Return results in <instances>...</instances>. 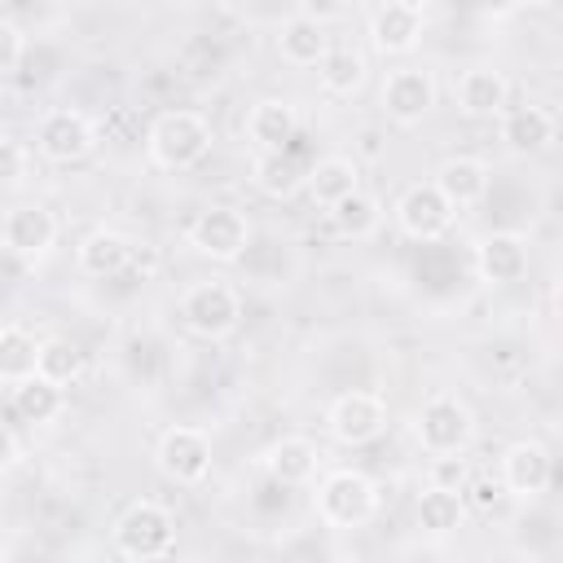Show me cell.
Here are the masks:
<instances>
[{
	"label": "cell",
	"instance_id": "17",
	"mask_svg": "<svg viewBox=\"0 0 563 563\" xmlns=\"http://www.w3.org/2000/svg\"><path fill=\"white\" fill-rule=\"evenodd\" d=\"M431 185L440 189V198H444L453 211H466V207H475V202L488 198L493 172H488V163L475 158V154H453V158H444V163L435 167Z\"/></svg>",
	"mask_w": 563,
	"mask_h": 563
},
{
	"label": "cell",
	"instance_id": "33",
	"mask_svg": "<svg viewBox=\"0 0 563 563\" xmlns=\"http://www.w3.org/2000/svg\"><path fill=\"white\" fill-rule=\"evenodd\" d=\"M22 53H26V35H22V26L9 22V18H0V75H13L18 62H22Z\"/></svg>",
	"mask_w": 563,
	"mask_h": 563
},
{
	"label": "cell",
	"instance_id": "26",
	"mask_svg": "<svg viewBox=\"0 0 563 563\" xmlns=\"http://www.w3.org/2000/svg\"><path fill=\"white\" fill-rule=\"evenodd\" d=\"M325 216H330V229L339 238H347V242H365V238H374L383 229V202L374 194H365V189H356L343 202L325 207Z\"/></svg>",
	"mask_w": 563,
	"mask_h": 563
},
{
	"label": "cell",
	"instance_id": "9",
	"mask_svg": "<svg viewBox=\"0 0 563 563\" xmlns=\"http://www.w3.org/2000/svg\"><path fill=\"white\" fill-rule=\"evenodd\" d=\"M154 466L172 484H202L211 475V435L189 422L167 427L154 444Z\"/></svg>",
	"mask_w": 563,
	"mask_h": 563
},
{
	"label": "cell",
	"instance_id": "21",
	"mask_svg": "<svg viewBox=\"0 0 563 563\" xmlns=\"http://www.w3.org/2000/svg\"><path fill=\"white\" fill-rule=\"evenodd\" d=\"M132 251H136V238H128L119 229H92L88 238H79L75 264L88 277H123L132 268Z\"/></svg>",
	"mask_w": 563,
	"mask_h": 563
},
{
	"label": "cell",
	"instance_id": "30",
	"mask_svg": "<svg viewBox=\"0 0 563 563\" xmlns=\"http://www.w3.org/2000/svg\"><path fill=\"white\" fill-rule=\"evenodd\" d=\"M35 374L53 387H70L79 374H84V352L70 343V339H40V361H35Z\"/></svg>",
	"mask_w": 563,
	"mask_h": 563
},
{
	"label": "cell",
	"instance_id": "4",
	"mask_svg": "<svg viewBox=\"0 0 563 563\" xmlns=\"http://www.w3.org/2000/svg\"><path fill=\"white\" fill-rule=\"evenodd\" d=\"M114 550L132 563H158L176 550V515L154 501V497H141L132 501L119 519H114Z\"/></svg>",
	"mask_w": 563,
	"mask_h": 563
},
{
	"label": "cell",
	"instance_id": "18",
	"mask_svg": "<svg viewBox=\"0 0 563 563\" xmlns=\"http://www.w3.org/2000/svg\"><path fill=\"white\" fill-rule=\"evenodd\" d=\"M260 466L268 471L277 488H299V484H312L321 466V449L308 435H282L260 453Z\"/></svg>",
	"mask_w": 563,
	"mask_h": 563
},
{
	"label": "cell",
	"instance_id": "28",
	"mask_svg": "<svg viewBox=\"0 0 563 563\" xmlns=\"http://www.w3.org/2000/svg\"><path fill=\"white\" fill-rule=\"evenodd\" d=\"M466 519V501L457 488H440V484H427L418 493V528L431 532V537H449L457 532Z\"/></svg>",
	"mask_w": 563,
	"mask_h": 563
},
{
	"label": "cell",
	"instance_id": "3",
	"mask_svg": "<svg viewBox=\"0 0 563 563\" xmlns=\"http://www.w3.org/2000/svg\"><path fill=\"white\" fill-rule=\"evenodd\" d=\"M312 510L325 528H361L378 515V484H374V475H365L356 466H339V471L321 475V484L312 493Z\"/></svg>",
	"mask_w": 563,
	"mask_h": 563
},
{
	"label": "cell",
	"instance_id": "13",
	"mask_svg": "<svg viewBox=\"0 0 563 563\" xmlns=\"http://www.w3.org/2000/svg\"><path fill=\"white\" fill-rule=\"evenodd\" d=\"M497 479H501L506 497L537 501L554 479V457L541 440H515L497 462Z\"/></svg>",
	"mask_w": 563,
	"mask_h": 563
},
{
	"label": "cell",
	"instance_id": "35",
	"mask_svg": "<svg viewBox=\"0 0 563 563\" xmlns=\"http://www.w3.org/2000/svg\"><path fill=\"white\" fill-rule=\"evenodd\" d=\"M18 457H22V444H18V435L0 422V475H9V471L18 466Z\"/></svg>",
	"mask_w": 563,
	"mask_h": 563
},
{
	"label": "cell",
	"instance_id": "19",
	"mask_svg": "<svg viewBox=\"0 0 563 563\" xmlns=\"http://www.w3.org/2000/svg\"><path fill=\"white\" fill-rule=\"evenodd\" d=\"M457 110L466 119H497L510 106V79L497 66H466L457 75Z\"/></svg>",
	"mask_w": 563,
	"mask_h": 563
},
{
	"label": "cell",
	"instance_id": "1",
	"mask_svg": "<svg viewBox=\"0 0 563 563\" xmlns=\"http://www.w3.org/2000/svg\"><path fill=\"white\" fill-rule=\"evenodd\" d=\"M475 409L457 396V391H431L418 409H413V440L427 457H462L475 444Z\"/></svg>",
	"mask_w": 563,
	"mask_h": 563
},
{
	"label": "cell",
	"instance_id": "22",
	"mask_svg": "<svg viewBox=\"0 0 563 563\" xmlns=\"http://www.w3.org/2000/svg\"><path fill=\"white\" fill-rule=\"evenodd\" d=\"M303 176H308V163L295 154V141L286 150H273V154H255L251 163V185L273 198V202H286L303 189Z\"/></svg>",
	"mask_w": 563,
	"mask_h": 563
},
{
	"label": "cell",
	"instance_id": "5",
	"mask_svg": "<svg viewBox=\"0 0 563 563\" xmlns=\"http://www.w3.org/2000/svg\"><path fill=\"white\" fill-rule=\"evenodd\" d=\"M176 312H180V325L194 339L216 343V339H229L238 330V321H242V295L229 282H216V277L211 282H194L180 295Z\"/></svg>",
	"mask_w": 563,
	"mask_h": 563
},
{
	"label": "cell",
	"instance_id": "15",
	"mask_svg": "<svg viewBox=\"0 0 563 563\" xmlns=\"http://www.w3.org/2000/svg\"><path fill=\"white\" fill-rule=\"evenodd\" d=\"M554 128H559V123H554V110H550V106H537V101H528V106H506V110L497 114V141H501V150L515 154V158H532V154L550 150Z\"/></svg>",
	"mask_w": 563,
	"mask_h": 563
},
{
	"label": "cell",
	"instance_id": "6",
	"mask_svg": "<svg viewBox=\"0 0 563 563\" xmlns=\"http://www.w3.org/2000/svg\"><path fill=\"white\" fill-rule=\"evenodd\" d=\"M440 101V84H435V70L427 66H396L383 75V88H378V106L383 114L396 123V128H418Z\"/></svg>",
	"mask_w": 563,
	"mask_h": 563
},
{
	"label": "cell",
	"instance_id": "24",
	"mask_svg": "<svg viewBox=\"0 0 563 563\" xmlns=\"http://www.w3.org/2000/svg\"><path fill=\"white\" fill-rule=\"evenodd\" d=\"M365 75H369V62L352 44H330L325 57L317 62V84L325 97H356L365 88Z\"/></svg>",
	"mask_w": 563,
	"mask_h": 563
},
{
	"label": "cell",
	"instance_id": "10",
	"mask_svg": "<svg viewBox=\"0 0 563 563\" xmlns=\"http://www.w3.org/2000/svg\"><path fill=\"white\" fill-rule=\"evenodd\" d=\"M391 216H396V229L405 238H413V242H440L453 229V220H457V211L440 198V189L431 180L405 185L396 207H391Z\"/></svg>",
	"mask_w": 563,
	"mask_h": 563
},
{
	"label": "cell",
	"instance_id": "20",
	"mask_svg": "<svg viewBox=\"0 0 563 563\" xmlns=\"http://www.w3.org/2000/svg\"><path fill=\"white\" fill-rule=\"evenodd\" d=\"M295 136H299V110H295V101H286V97H260L246 110V141L260 154L286 150Z\"/></svg>",
	"mask_w": 563,
	"mask_h": 563
},
{
	"label": "cell",
	"instance_id": "34",
	"mask_svg": "<svg viewBox=\"0 0 563 563\" xmlns=\"http://www.w3.org/2000/svg\"><path fill=\"white\" fill-rule=\"evenodd\" d=\"M295 13H299V18H308V22H317V26H325V22L347 18V4H299Z\"/></svg>",
	"mask_w": 563,
	"mask_h": 563
},
{
	"label": "cell",
	"instance_id": "14",
	"mask_svg": "<svg viewBox=\"0 0 563 563\" xmlns=\"http://www.w3.org/2000/svg\"><path fill=\"white\" fill-rule=\"evenodd\" d=\"M57 233H62V224L44 202H22V207L4 211V220H0V242L18 260H44L57 246Z\"/></svg>",
	"mask_w": 563,
	"mask_h": 563
},
{
	"label": "cell",
	"instance_id": "32",
	"mask_svg": "<svg viewBox=\"0 0 563 563\" xmlns=\"http://www.w3.org/2000/svg\"><path fill=\"white\" fill-rule=\"evenodd\" d=\"M501 497H506V488H501V479H497L493 471L471 475V484H466V493H462V501H466V506H475V510H493Z\"/></svg>",
	"mask_w": 563,
	"mask_h": 563
},
{
	"label": "cell",
	"instance_id": "8",
	"mask_svg": "<svg viewBox=\"0 0 563 563\" xmlns=\"http://www.w3.org/2000/svg\"><path fill=\"white\" fill-rule=\"evenodd\" d=\"M189 246L202 255V260H216V264H238L251 246V220L238 211V207H207L194 216L189 224Z\"/></svg>",
	"mask_w": 563,
	"mask_h": 563
},
{
	"label": "cell",
	"instance_id": "25",
	"mask_svg": "<svg viewBox=\"0 0 563 563\" xmlns=\"http://www.w3.org/2000/svg\"><path fill=\"white\" fill-rule=\"evenodd\" d=\"M325 48H330V31L308 22V18H299V13H290L277 26V57L286 66H317L325 57Z\"/></svg>",
	"mask_w": 563,
	"mask_h": 563
},
{
	"label": "cell",
	"instance_id": "23",
	"mask_svg": "<svg viewBox=\"0 0 563 563\" xmlns=\"http://www.w3.org/2000/svg\"><path fill=\"white\" fill-rule=\"evenodd\" d=\"M303 189L312 194V202L334 207V202H343L347 194L361 189V167H356L347 154L312 158V163H308V176H303Z\"/></svg>",
	"mask_w": 563,
	"mask_h": 563
},
{
	"label": "cell",
	"instance_id": "2",
	"mask_svg": "<svg viewBox=\"0 0 563 563\" xmlns=\"http://www.w3.org/2000/svg\"><path fill=\"white\" fill-rule=\"evenodd\" d=\"M211 123L198 110H163L145 132V154L158 172H189L211 154Z\"/></svg>",
	"mask_w": 563,
	"mask_h": 563
},
{
	"label": "cell",
	"instance_id": "7",
	"mask_svg": "<svg viewBox=\"0 0 563 563\" xmlns=\"http://www.w3.org/2000/svg\"><path fill=\"white\" fill-rule=\"evenodd\" d=\"M325 431L334 444L343 449H361L374 444L387 431V400L378 391H343L334 396V405L325 409Z\"/></svg>",
	"mask_w": 563,
	"mask_h": 563
},
{
	"label": "cell",
	"instance_id": "16",
	"mask_svg": "<svg viewBox=\"0 0 563 563\" xmlns=\"http://www.w3.org/2000/svg\"><path fill=\"white\" fill-rule=\"evenodd\" d=\"M528 238L515 229H493L475 238V273L484 286H510L528 273Z\"/></svg>",
	"mask_w": 563,
	"mask_h": 563
},
{
	"label": "cell",
	"instance_id": "11",
	"mask_svg": "<svg viewBox=\"0 0 563 563\" xmlns=\"http://www.w3.org/2000/svg\"><path fill=\"white\" fill-rule=\"evenodd\" d=\"M35 150L48 163H79L97 150V128L84 110L75 106H57L35 123Z\"/></svg>",
	"mask_w": 563,
	"mask_h": 563
},
{
	"label": "cell",
	"instance_id": "27",
	"mask_svg": "<svg viewBox=\"0 0 563 563\" xmlns=\"http://www.w3.org/2000/svg\"><path fill=\"white\" fill-rule=\"evenodd\" d=\"M35 361H40V339L35 330H26L22 321H9L0 325V383L18 387L35 374Z\"/></svg>",
	"mask_w": 563,
	"mask_h": 563
},
{
	"label": "cell",
	"instance_id": "12",
	"mask_svg": "<svg viewBox=\"0 0 563 563\" xmlns=\"http://www.w3.org/2000/svg\"><path fill=\"white\" fill-rule=\"evenodd\" d=\"M422 31H427V9L418 0H387L369 13V48L383 53V57H409L418 44H422Z\"/></svg>",
	"mask_w": 563,
	"mask_h": 563
},
{
	"label": "cell",
	"instance_id": "31",
	"mask_svg": "<svg viewBox=\"0 0 563 563\" xmlns=\"http://www.w3.org/2000/svg\"><path fill=\"white\" fill-rule=\"evenodd\" d=\"M26 172H31V150L22 141H13V136H0V189L22 185Z\"/></svg>",
	"mask_w": 563,
	"mask_h": 563
},
{
	"label": "cell",
	"instance_id": "29",
	"mask_svg": "<svg viewBox=\"0 0 563 563\" xmlns=\"http://www.w3.org/2000/svg\"><path fill=\"white\" fill-rule=\"evenodd\" d=\"M62 409H66V391L53 387V383H44L40 374H31L26 383L13 387V413H18L22 422H31V427L53 422Z\"/></svg>",
	"mask_w": 563,
	"mask_h": 563
}]
</instances>
